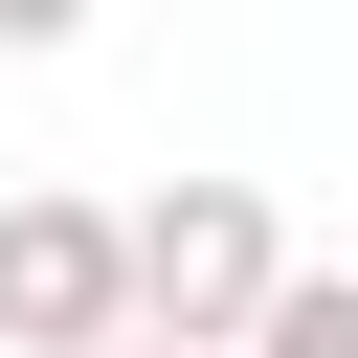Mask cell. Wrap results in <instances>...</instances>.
I'll list each match as a JSON object with an SVG mask.
<instances>
[{
	"instance_id": "obj_4",
	"label": "cell",
	"mask_w": 358,
	"mask_h": 358,
	"mask_svg": "<svg viewBox=\"0 0 358 358\" xmlns=\"http://www.w3.org/2000/svg\"><path fill=\"white\" fill-rule=\"evenodd\" d=\"M112 358H179V336H112Z\"/></svg>"
},
{
	"instance_id": "obj_1",
	"label": "cell",
	"mask_w": 358,
	"mask_h": 358,
	"mask_svg": "<svg viewBox=\"0 0 358 358\" xmlns=\"http://www.w3.org/2000/svg\"><path fill=\"white\" fill-rule=\"evenodd\" d=\"M268 291H291V224H268V179H157V201H134V336H179V358H246V336H268Z\"/></svg>"
},
{
	"instance_id": "obj_2",
	"label": "cell",
	"mask_w": 358,
	"mask_h": 358,
	"mask_svg": "<svg viewBox=\"0 0 358 358\" xmlns=\"http://www.w3.org/2000/svg\"><path fill=\"white\" fill-rule=\"evenodd\" d=\"M134 336V201H0V358H112Z\"/></svg>"
},
{
	"instance_id": "obj_3",
	"label": "cell",
	"mask_w": 358,
	"mask_h": 358,
	"mask_svg": "<svg viewBox=\"0 0 358 358\" xmlns=\"http://www.w3.org/2000/svg\"><path fill=\"white\" fill-rule=\"evenodd\" d=\"M246 358H358V268H291V291H268V336H246Z\"/></svg>"
}]
</instances>
